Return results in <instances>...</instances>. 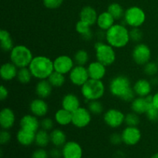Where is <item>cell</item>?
Listing matches in <instances>:
<instances>
[{
	"label": "cell",
	"instance_id": "obj_1",
	"mask_svg": "<svg viewBox=\"0 0 158 158\" xmlns=\"http://www.w3.org/2000/svg\"><path fill=\"white\" fill-rule=\"evenodd\" d=\"M109 89L110 94L125 102H132L135 98V93L131 87L130 79L126 76L120 75L114 77L110 82Z\"/></svg>",
	"mask_w": 158,
	"mask_h": 158
},
{
	"label": "cell",
	"instance_id": "obj_2",
	"mask_svg": "<svg viewBox=\"0 0 158 158\" xmlns=\"http://www.w3.org/2000/svg\"><path fill=\"white\" fill-rule=\"evenodd\" d=\"M106 43L116 49L123 48L131 41L130 30L122 23H117L106 31Z\"/></svg>",
	"mask_w": 158,
	"mask_h": 158
},
{
	"label": "cell",
	"instance_id": "obj_3",
	"mask_svg": "<svg viewBox=\"0 0 158 158\" xmlns=\"http://www.w3.org/2000/svg\"><path fill=\"white\" fill-rule=\"evenodd\" d=\"M28 67L30 69L32 77L39 80H47L54 71L53 61L45 56L33 57Z\"/></svg>",
	"mask_w": 158,
	"mask_h": 158
},
{
	"label": "cell",
	"instance_id": "obj_4",
	"mask_svg": "<svg viewBox=\"0 0 158 158\" xmlns=\"http://www.w3.org/2000/svg\"><path fill=\"white\" fill-rule=\"evenodd\" d=\"M10 61L17 67H28L33 59L32 52L24 45H17L12 48L9 53Z\"/></svg>",
	"mask_w": 158,
	"mask_h": 158
},
{
	"label": "cell",
	"instance_id": "obj_5",
	"mask_svg": "<svg viewBox=\"0 0 158 158\" xmlns=\"http://www.w3.org/2000/svg\"><path fill=\"white\" fill-rule=\"evenodd\" d=\"M81 94L88 101L100 100L105 94V85L102 80L89 79L81 86Z\"/></svg>",
	"mask_w": 158,
	"mask_h": 158
},
{
	"label": "cell",
	"instance_id": "obj_6",
	"mask_svg": "<svg viewBox=\"0 0 158 158\" xmlns=\"http://www.w3.org/2000/svg\"><path fill=\"white\" fill-rule=\"evenodd\" d=\"M96 58L97 61L104 66H108L112 65L116 60V52L114 48L103 41H97L95 43Z\"/></svg>",
	"mask_w": 158,
	"mask_h": 158
},
{
	"label": "cell",
	"instance_id": "obj_7",
	"mask_svg": "<svg viewBox=\"0 0 158 158\" xmlns=\"http://www.w3.org/2000/svg\"><path fill=\"white\" fill-rule=\"evenodd\" d=\"M145 20L146 15L144 11L138 6H132L125 11L123 21L125 24L131 28L140 27L143 26Z\"/></svg>",
	"mask_w": 158,
	"mask_h": 158
},
{
	"label": "cell",
	"instance_id": "obj_8",
	"mask_svg": "<svg viewBox=\"0 0 158 158\" xmlns=\"http://www.w3.org/2000/svg\"><path fill=\"white\" fill-rule=\"evenodd\" d=\"M132 58L137 65L144 66L151 58V49L144 43H137L132 51Z\"/></svg>",
	"mask_w": 158,
	"mask_h": 158
},
{
	"label": "cell",
	"instance_id": "obj_9",
	"mask_svg": "<svg viewBox=\"0 0 158 158\" xmlns=\"http://www.w3.org/2000/svg\"><path fill=\"white\" fill-rule=\"evenodd\" d=\"M91 114L89 110L80 106L72 113V124L77 128L86 127L92 120Z\"/></svg>",
	"mask_w": 158,
	"mask_h": 158
},
{
	"label": "cell",
	"instance_id": "obj_10",
	"mask_svg": "<svg viewBox=\"0 0 158 158\" xmlns=\"http://www.w3.org/2000/svg\"><path fill=\"white\" fill-rule=\"evenodd\" d=\"M71 83L77 86H82L89 79L87 68L85 66H74L69 73Z\"/></svg>",
	"mask_w": 158,
	"mask_h": 158
},
{
	"label": "cell",
	"instance_id": "obj_11",
	"mask_svg": "<svg viewBox=\"0 0 158 158\" xmlns=\"http://www.w3.org/2000/svg\"><path fill=\"white\" fill-rule=\"evenodd\" d=\"M103 120L108 127L117 128L125 121V115L122 111L117 109H110L103 115Z\"/></svg>",
	"mask_w": 158,
	"mask_h": 158
},
{
	"label": "cell",
	"instance_id": "obj_12",
	"mask_svg": "<svg viewBox=\"0 0 158 158\" xmlns=\"http://www.w3.org/2000/svg\"><path fill=\"white\" fill-rule=\"evenodd\" d=\"M122 140L126 145L134 146L141 139V132L137 127L127 126L121 133Z\"/></svg>",
	"mask_w": 158,
	"mask_h": 158
},
{
	"label": "cell",
	"instance_id": "obj_13",
	"mask_svg": "<svg viewBox=\"0 0 158 158\" xmlns=\"http://www.w3.org/2000/svg\"><path fill=\"white\" fill-rule=\"evenodd\" d=\"M74 63L75 62L73 59L68 56H60L53 60L54 71L66 75V74L69 73V72L74 67Z\"/></svg>",
	"mask_w": 158,
	"mask_h": 158
},
{
	"label": "cell",
	"instance_id": "obj_14",
	"mask_svg": "<svg viewBox=\"0 0 158 158\" xmlns=\"http://www.w3.org/2000/svg\"><path fill=\"white\" fill-rule=\"evenodd\" d=\"M63 158H82L83 149L80 143L75 141L66 142L62 149Z\"/></svg>",
	"mask_w": 158,
	"mask_h": 158
},
{
	"label": "cell",
	"instance_id": "obj_15",
	"mask_svg": "<svg viewBox=\"0 0 158 158\" xmlns=\"http://www.w3.org/2000/svg\"><path fill=\"white\" fill-rule=\"evenodd\" d=\"M29 110L31 114L37 117H45L49 111V106L44 99L36 98L32 100L29 104Z\"/></svg>",
	"mask_w": 158,
	"mask_h": 158
},
{
	"label": "cell",
	"instance_id": "obj_16",
	"mask_svg": "<svg viewBox=\"0 0 158 158\" xmlns=\"http://www.w3.org/2000/svg\"><path fill=\"white\" fill-rule=\"evenodd\" d=\"M153 96L149 95L148 97H138L134 99L131 102V109L133 112L137 114H145L150 103H152Z\"/></svg>",
	"mask_w": 158,
	"mask_h": 158
},
{
	"label": "cell",
	"instance_id": "obj_17",
	"mask_svg": "<svg viewBox=\"0 0 158 158\" xmlns=\"http://www.w3.org/2000/svg\"><path fill=\"white\" fill-rule=\"evenodd\" d=\"M106 66L102 64L99 61H94L88 65L87 70L89 79L97 80H102L106 73Z\"/></svg>",
	"mask_w": 158,
	"mask_h": 158
},
{
	"label": "cell",
	"instance_id": "obj_18",
	"mask_svg": "<svg viewBox=\"0 0 158 158\" xmlns=\"http://www.w3.org/2000/svg\"><path fill=\"white\" fill-rule=\"evenodd\" d=\"M15 116L11 108L5 107L0 112V126L2 130H8L15 124Z\"/></svg>",
	"mask_w": 158,
	"mask_h": 158
},
{
	"label": "cell",
	"instance_id": "obj_19",
	"mask_svg": "<svg viewBox=\"0 0 158 158\" xmlns=\"http://www.w3.org/2000/svg\"><path fill=\"white\" fill-rule=\"evenodd\" d=\"M19 124L22 129L36 133L40 127V122L39 121L38 117L33 114H27L22 117Z\"/></svg>",
	"mask_w": 158,
	"mask_h": 158
},
{
	"label": "cell",
	"instance_id": "obj_20",
	"mask_svg": "<svg viewBox=\"0 0 158 158\" xmlns=\"http://www.w3.org/2000/svg\"><path fill=\"white\" fill-rule=\"evenodd\" d=\"M19 68L15 64L10 63H6L2 65L0 68V76L5 81H11L16 78Z\"/></svg>",
	"mask_w": 158,
	"mask_h": 158
},
{
	"label": "cell",
	"instance_id": "obj_21",
	"mask_svg": "<svg viewBox=\"0 0 158 158\" xmlns=\"http://www.w3.org/2000/svg\"><path fill=\"white\" fill-rule=\"evenodd\" d=\"M62 108L73 113L80 107V101L79 97L73 94H68L63 97L62 100Z\"/></svg>",
	"mask_w": 158,
	"mask_h": 158
},
{
	"label": "cell",
	"instance_id": "obj_22",
	"mask_svg": "<svg viewBox=\"0 0 158 158\" xmlns=\"http://www.w3.org/2000/svg\"><path fill=\"white\" fill-rule=\"evenodd\" d=\"M151 83L145 79H140L134 83L133 89L137 97H145L150 95L152 89Z\"/></svg>",
	"mask_w": 158,
	"mask_h": 158
},
{
	"label": "cell",
	"instance_id": "obj_23",
	"mask_svg": "<svg viewBox=\"0 0 158 158\" xmlns=\"http://www.w3.org/2000/svg\"><path fill=\"white\" fill-rule=\"evenodd\" d=\"M98 15L94 8L91 6H85L81 9L80 13V19L88 23L91 26L97 24Z\"/></svg>",
	"mask_w": 158,
	"mask_h": 158
},
{
	"label": "cell",
	"instance_id": "obj_24",
	"mask_svg": "<svg viewBox=\"0 0 158 158\" xmlns=\"http://www.w3.org/2000/svg\"><path fill=\"white\" fill-rule=\"evenodd\" d=\"M52 86L48 80H41L36 83L35 91L40 98L46 99L52 94Z\"/></svg>",
	"mask_w": 158,
	"mask_h": 158
},
{
	"label": "cell",
	"instance_id": "obj_25",
	"mask_svg": "<svg viewBox=\"0 0 158 158\" xmlns=\"http://www.w3.org/2000/svg\"><path fill=\"white\" fill-rule=\"evenodd\" d=\"M115 21L114 17L111 15V14L110 12H108L107 11L106 12H103L102 13H100L98 15V18H97V25L99 27V29H101V30L106 31L111 27V26H114L115 24Z\"/></svg>",
	"mask_w": 158,
	"mask_h": 158
},
{
	"label": "cell",
	"instance_id": "obj_26",
	"mask_svg": "<svg viewBox=\"0 0 158 158\" xmlns=\"http://www.w3.org/2000/svg\"><path fill=\"white\" fill-rule=\"evenodd\" d=\"M35 133L20 128L16 134V139L23 146H29L35 143Z\"/></svg>",
	"mask_w": 158,
	"mask_h": 158
},
{
	"label": "cell",
	"instance_id": "obj_27",
	"mask_svg": "<svg viewBox=\"0 0 158 158\" xmlns=\"http://www.w3.org/2000/svg\"><path fill=\"white\" fill-rule=\"evenodd\" d=\"M55 121L60 126H67L72 123V113L66 110H58L55 114Z\"/></svg>",
	"mask_w": 158,
	"mask_h": 158
},
{
	"label": "cell",
	"instance_id": "obj_28",
	"mask_svg": "<svg viewBox=\"0 0 158 158\" xmlns=\"http://www.w3.org/2000/svg\"><path fill=\"white\" fill-rule=\"evenodd\" d=\"M51 143L56 148H61L66 143V135L60 129H54L50 133Z\"/></svg>",
	"mask_w": 158,
	"mask_h": 158
},
{
	"label": "cell",
	"instance_id": "obj_29",
	"mask_svg": "<svg viewBox=\"0 0 158 158\" xmlns=\"http://www.w3.org/2000/svg\"><path fill=\"white\" fill-rule=\"evenodd\" d=\"M0 43L1 48L4 52H10L14 47L13 41L9 32L6 29H1L0 31Z\"/></svg>",
	"mask_w": 158,
	"mask_h": 158
},
{
	"label": "cell",
	"instance_id": "obj_30",
	"mask_svg": "<svg viewBox=\"0 0 158 158\" xmlns=\"http://www.w3.org/2000/svg\"><path fill=\"white\" fill-rule=\"evenodd\" d=\"M51 142L50 140V134L45 130H39L35 133V143L40 148H46L48 144Z\"/></svg>",
	"mask_w": 158,
	"mask_h": 158
},
{
	"label": "cell",
	"instance_id": "obj_31",
	"mask_svg": "<svg viewBox=\"0 0 158 158\" xmlns=\"http://www.w3.org/2000/svg\"><path fill=\"white\" fill-rule=\"evenodd\" d=\"M107 12L111 14L115 20H120L123 18L125 14V10L123 9V6L119 3L114 2L111 3L107 8Z\"/></svg>",
	"mask_w": 158,
	"mask_h": 158
},
{
	"label": "cell",
	"instance_id": "obj_32",
	"mask_svg": "<svg viewBox=\"0 0 158 158\" xmlns=\"http://www.w3.org/2000/svg\"><path fill=\"white\" fill-rule=\"evenodd\" d=\"M47 80H49L52 87L56 88L63 86V84L65 83V81H66L64 74H62L60 73L56 72V71H53V73L49 76Z\"/></svg>",
	"mask_w": 158,
	"mask_h": 158
},
{
	"label": "cell",
	"instance_id": "obj_33",
	"mask_svg": "<svg viewBox=\"0 0 158 158\" xmlns=\"http://www.w3.org/2000/svg\"><path fill=\"white\" fill-rule=\"evenodd\" d=\"M32 77H32V73H31L29 67H23L19 69L16 79L22 84H27V83H29L31 81Z\"/></svg>",
	"mask_w": 158,
	"mask_h": 158
},
{
	"label": "cell",
	"instance_id": "obj_34",
	"mask_svg": "<svg viewBox=\"0 0 158 158\" xmlns=\"http://www.w3.org/2000/svg\"><path fill=\"white\" fill-rule=\"evenodd\" d=\"M89 54L87 51L84 49H80L76 53L74 54L73 60L77 65L80 66H86L87 63L89 62Z\"/></svg>",
	"mask_w": 158,
	"mask_h": 158
},
{
	"label": "cell",
	"instance_id": "obj_35",
	"mask_svg": "<svg viewBox=\"0 0 158 158\" xmlns=\"http://www.w3.org/2000/svg\"><path fill=\"white\" fill-rule=\"evenodd\" d=\"M87 109L92 114L99 115V114H101L103 113V106L101 102L99 101V100H91V101H89Z\"/></svg>",
	"mask_w": 158,
	"mask_h": 158
},
{
	"label": "cell",
	"instance_id": "obj_36",
	"mask_svg": "<svg viewBox=\"0 0 158 158\" xmlns=\"http://www.w3.org/2000/svg\"><path fill=\"white\" fill-rule=\"evenodd\" d=\"M127 126L130 127H137L140 123V118H139L138 114L136 113H129L127 115H125V121Z\"/></svg>",
	"mask_w": 158,
	"mask_h": 158
},
{
	"label": "cell",
	"instance_id": "obj_37",
	"mask_svg": "<svg viewBox=\"0 0 158 158\" xmlns=\"http://www.w3.org/2000/svg\"><path fill=\"white\" fill-rule=\"evenodd\" d=\"M145 114H146L147 118H148L150 121H158V109L153 104V103H150L149 106H148Z\"/></svg>",
	"mask_w": 158,
	"mask_h": 158
},
{
	"label": "cell",
	"instance_id": "obj_38",
	"mask_svg": "<svg viewBox=\"0 0 158 158\" xmlns=\"http://www.w3.org/2000/svg\"><path fill=\"white\" fill-rule=\"evenodd\" d=\"M143 72L149 77H154L158 72V63L154 62H148L143 66Z\"/></svg>",
	"mask_w": 158,
	"mask_h": 158
},
{
	"label": "cell",
	"instance_id": "obj_39",
	"mask_svg": "<svg viewBox=\"0 0 158 158\" xmlns=\"http://www.w3.org/2000/svg\"><path fill=\"white\" fill-rule=\"evenodd\" d=\"M143 32L140 27H134L131 28L130 30V39L132 42L137 43H140L143 39Z\"/></svg>",
	"mask_w": 158,
	"mask_h": 158
},
{
	"label": "cell",
	"instance_id": "obj_40",
	"mask_svg": "<svg viewBox=\"0 0 158 158\" xmlns=\"http://www.w3.org/2000/svg\"><path fill=\"white\" fill-rule=\"evenodd\" d=\"M90 27V25H89L88 23H85V22L82 21L80 19L76 24V30L80 35H84V34L87 33L89 31H91Z\"/></svg>",
	"mask_w": 158,
	"mask_h": 158
},
{
	"label": "cell",
	"instance_id": "obj_41",
	"mask_svg": "<svg viewBox=\"0 0 158 158\" xmlns=\"http://www.w3.org/2000/svg\"><path fill=\"white\" fill-rule=\"evenodd\" d=\"M40 127L43 130H45L46 131H52L54 127V121L51 118L46 117L43 118L40 121Z\"/></svg>",
	"mask_w": 158,
	"mask_h": 158
},
{
	"label": "cell",
	"instance_id": "obj_42",
	"mask_svg": "<svg viewBox=\"0 0 158 158\" xmlns=\"http://www.w3.org/2000/svg\"><path fill=\"white\" fill-rule=\"evenodd\" d=\"M43 5L46 8L50 9H55L61 6L63 0H43Z\"/></svg>",
	"mask_w": 158,
	"mask_h": 158
},
{
	"label": "cell",
	"instance_id": "obj_43",
	"mask_svg": "<svg viewBox=\"0 0 158 158\" xmlns=\"http://www.w3.org/2000/svg\"><path fill=\"white\" fill-rule=\"evenodd\" d=\"M11 140V134L8 130H2L0 133V143L1 144H6Z\"/></svg>",
	"mask_w": 158,
	"mask_h": 158
},
{
	"label": "cell",
	"instance_id": "obj_44",
	"mask_svg": "<svg viewBox=\"0 0 158 158\" xmlns=\"http://www.w3.org/2000/svg\"><path fill=\"white\" fill-rule=\"evenodd\" d=\"M49 154L46 150L43 148H40L39 149L35 150L32 154V158H48Z\"/></svg>",
	"mask_w": 158,
	"mask_h": 158
},
{
	"label": "cell",
	"instance_id": "obj_45",
	"mask_svg": "<svg viewBox=\"0 0 158 158\" xmlns=\"http://www.w3.org/2000/svg\"><path fill=\"white\" fill-rule=\"evenodd\" d=\"M110 140L111 143L114 145H118L120 143H121L123 142L122 140V136L121 134H117V133H114L110 137Z\"/></svg>",
	"mask_w": 158,
	"mask_h": 158
},
{
	"label": "cell",
	"instance_id": "obj_46",
	"mask_svg": "<svg viewBox=\"0 0 158 158\" xmlns=\"http://www.w3.org/2000/svg\"><path fill=\"white\" fill-rule=\"evenodd\" d=\"M49 155L52 158H60L63 157V153L58 148L56 147L55 148H52L49 152Z\"/></svg>",
	"mask_w": 158,
	"mask_h": 158
},
{
	"label": "cell",
	"instance_id": "obj_47",
	"mask_svg": "<svg viewBox=\"0 0 158 158\" xmlns=\"http://www.w3.org/2000/svg\"><path fill=\"white\" fill-rule=\"evenodd\" d=\"M9 96V91L5 86L2 85L0 87V100H5Z\"/></svg>",
	"mask_w": 158,
	"mask_h": 158
},
{
	"label": "cell",
	"instance_id": "obj_48",
	"mask_svg": "<svg viewBox=\"0 0 158 158\" xmlns=\"http://www.w3.org/2000/svg\"><path fill=\"white\" fill-rule=\"evenodd\" d=\"M81 37L83 39V40H86V41H90V40L93 39V37H94V33H93L92 30H91L89 31V32H87V33L81 35Z\"/></svg>",
	"mask_w": 158,
	"mask_h": 158
},
{
	"label": "cell",
	"instance_id": "obj_49",
	"mask_svg": "<svg viewBox=\"0 0 158 158\" xmlns=\"http://www.w3.org/2000/svg\"><path fill=\"white\" fill-rule=\"evenodd\" d=\"M152 103L154 106L158 109V92L156 93L154 96H153Z\"/></svg>",
	"mask_w": 158,
	"mask_h": 158
},
{
	"label": "cell",
	"instance_id": "obj_50",
	"mask_svg": "<svg viewBox=\"0 0 158 158\" xmlns=\"http://www.w3.org/2000/svg\"><path fill=\"white\" fill-rule=\"evenodd\" d=\"M151 158H158V153H156V154H154V155H153Z\"/></svg>",
	"mask_w": 158,
	"mask_h": 158
},
{
	"label": "cell",
	"instance_id": "obj_51",
	"mask_svg": "<svg viewBox=\"0 0 158 158\" xmlns=\"http://www.w3.org/2000/svg\"><path fill=\"white\" fill-rule=\"evenodd\" d=\"M157 63H158V57H157Z\"/></svg>",
	"mask_w": 158,
	"mask_h": 158
}]
</instances>
